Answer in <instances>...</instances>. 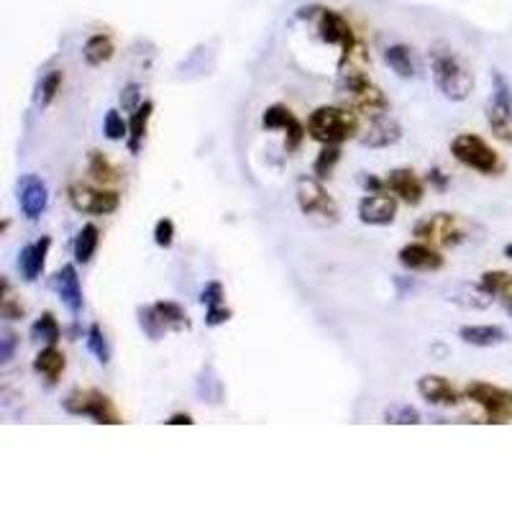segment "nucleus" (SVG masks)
<instances>
[{
    "label": "nucleus",
    "instance_id": "obj_1",
    "mask_svg": "<svg viewBox=\"0 0 512 512\" xmlns=\"http://www.w3.org/2000/svg\"><path fill=\"white\" fill-rule=\"evenodd\" d=\"M308 134L323 147H339L359 134V116L346 108L320 105L308 118Z\"/></svg>",
    "mask_w": 512,
    "mask_h": 512
},
{
    "label": "nucleus",
    "instance_id": "obj_2",
    "mask_svg": "<svg viewBox=\"0 0 512 512\" xmlns=\"http://www.w3.org/2000/svg\"><path fill=\"white\" fill-rule=\"evenodd\" d=\"M431 70H433V80L436 88L443 93V98L451 103H463L474 90V74L469 73V67L451 50L431 51Z\"/></svg>",
    "mask_w": 512,
    "mask_h": 512
},
{
    "label": "nucleus",
    "instance_id": "obj_3",
    "mask_svg": "<svg viewBox=\"0 0 512 512\" xmlns=\"http://www.w3.org/2000/svg\"><path fill=\"white\" fill-rule=\"evenodd\" d=\"M339 93L354 113L369 118H377L390 111V100L382 93V88H377L364 73H341Z\"/></svg>",
    "mask_w": 512,
    "mask_h": 512
},
{
    "label": "nucleus",
    "instance_id": "obj_4",
    "mask_svg": "<svg viewBox=\"0 0 512 512\" xmlns=\"http://www.w3.org/2000/svg\"><path fill=\"white\" fill-rule=\"evenodd\" d=\"M294 197H297V208L308 220H313L316 225H336L339 223V205L336 200L328 195V190L320 185L317 177H297L294 182Z\"/></svg>",
    "mask_w": 512,
    "mask_h": 512
},
{
    "label": "nucleus",
    "instance_id": "obj_5",
    "mask_svg": "<svg viewBox=\"0 0 512 512\" xmlns=\"http://www.w3.org/2000/svg\"><path fill=\"white\" fill-rule=\"evenodd\" d=\"M451 154L456 162H462L463 167L482 172V174H500L505 170L500 154L477 134H459L451 141Z\"/></svg>",
    "mask_w": 512,
    "mask_h": 512
},
{
    "label": "nucleus",
    "instance_id": "obj_6",
    "mask_svg": "<svg viewBox=\"0 0 512 512\" xmlns=\"http://www.w3.org/2000/svg\"><path fill=\"white\" fill-rule=\"evenodd\" d=\"M62 408L70 415L93 417V423L98 425H121L123 423L113 400L100 390H73L62 400Z\"/></svg>",
    "mask_w": 512,
    "mask_h": 512
},
{
    "label": "nucleus",
    "instance_id": "obj_7",
    "mask_svg": "<svg viewBox=\"0 0 512 512\" xmlns=\"http://www.w3.org/2000/svg\"><path fill=\"white\" fill-rule=\"evenodd\" d=\"M487 121L500 141L512 144V88L502 73H492V98L487 105Z\"/></svg>",
    "mask_w": 512,
    "mask_h": 512
},
{
    "label": "nucleus",
    "instance_id": "obj_8",
    "mask_svg": "<svg viewBox=\"0 0 512 512\" xmlns=\"http://www.w3.org/2000/svg\"><path fill=\"white\" fill-rule=\"evenodd\" d=\"M466 397L485 410L487 423H512V392L502 390L489 382H469Z\"/></svg>",
    "mask_w": 512,
    "mask_h": 512
},
{
    "label": "nucleus",
    "instance_id": "obj_9",
    "mask_svg": "<svg viewBox=\"0 0 512 512\" xmlns=\"http://www.w3.org/2000/svg\"><path fill=\"white\" fill-rule=\"evenodd\" d=\"M415 236L417 241H425L431 246H459L466 239V231H463V223L451 213H436V216H428V218L417 220L415 223Z\"/></svg>",
    "mask_w": 512,
    "mask_h": 512
},
{
    "label": "nucleus",
    "instance_id": "obj_10",
    "mask_svg": "<svg viewBox=\"0 0 512 512\" xmlns=\"http://www.w3.org/2000/svg\"><path fill=\"white\" fill-rule=\"evenodd\" d=\"M67 200L77 213H90V216H111L118 210L121 197L113 190H103V187H90V185H70L67 190Z\"/></svg>",
    "mask_w": 512,
    "mask_h": 512
},
{
    "label": "nucleus",
    "instance_id": "obj_11",
    "mask_svg": "<svg viewBox=\"0 0 512 512\" xmlns=\"http://www.w3.org/2000/svg\"><path fill=\"white\" fill-rule=\"evenodd\" d=\"M317 34H320V39L325 44L341 47V57H346L348 51H354L359 47L351 24L333 8H317Z\"/></svg>",
    "mask_w": 512,
    "mask_h": 512
},
{
    "label": "nucleus",
    "instance_id": "obj_12",
    "mask_svg": "<svg viewBox=\"0 0 512 512\" xmlns=\"http://www.w3.org/2000/svg\"><path fill=\"white\" fill-rule=\"evenodd\" d=\"M262 126L267 131H274V128L285 131V149L287 151L300 149V144L305 141V134H308V126H302V123L297 121L293 111L285 108V105H269L267 111H264V116H262Z\"/></svg>",
    "mask_w": 512,
    "mask_h": 512
},
{
    "label": "nucleus",
    "instance_id": "obj_13",
    "mask_svg": "<svg viewBox=\"0 0 512 512\" xmlns=\"http://www.w3.org/2000/svg\"><path fill=\"white\" fill-rule=\"evenodd\" d=\"M19 203L21 210L28 220H39L42 213L50 205V187L42 177L36 174H26L24 180L19 182Z\"/></svg>",
    "mask_w": 512,
    "mask_h": 512
},
{
    "label": "nucleus",
    "instance_id": "obj_14",
    "mask_svg": "<svg viewBox=\"0 0 512 512\" xmlns=\"http://www.w3.org/2000/svg\"><path fill=\"white\" fill-rule=\"evenodd\" d=\"M417 394L436 408H456L462 402V392L440 374H423L417 379Z\"/></svg>",
    "mask_w": 512,
    "mask_h": 512
},
{
    "label": "nucleus",
    "instance_id": "obj_15",
    "mask_svg": "<svg viewBox=\"0 0 512 512\" xmlns=\"http://www.w3.org/2000/svg\"><path fill=\"white\" fill-rule=\"evenodd\" d=\"M400 139H402V126L397 118H392L390 113H382V116L371 118L369 126L362 131V136H359L362 147L369 149L394 147Z\"/></svg>",
    "mask_w": 512,
    "mask_h": 512
},
{
    "label": "nucleus",
    "instance_id": "obj_16",
    "mask_svg": "<svg viewBox=\"0 0 512 512\" xmlns=\"http://www.w3.org/2000/svg\"><path fill=\"white\" fill-rule=\"evenodd\" d=\"M397 262L408 271H439L443 267V256H440L439 248L425 244V241L402 246L397 251Z\"/></svg>",
    "mask_w": 512,
    "mask_h": 512
},
{
    "label": "nucleus",
    "instance_id": "obj_17",
    "mask_svg": "<svg viewBox=\"0 0 512 512\" xmlns=\"http://www.w3.org/2000/svg\"><path fill=\"white\" fill-rule=\"evenodd\" d=\"M356 213L364 225H390L397 218V200L385 193H374L359 200Z\"/></svg>",
    "mask_w": 512,
    "mask_h": 512
},
{
    "label": "nucleus",
    "instance_id": "obj_18",
    "mask_svg": "<svg viewBox=\"0 0 512 512\" xmlns=\"http://www.w3.org/2000/svg\"><path fill=\"white\" fill-rule=\"evenodd\" d=\"M54 287L59 293L62 305L73 313L74 317L82 313L85 308V297H82V285H80V277H77V267L74 264H65L54 274Z\"/></svg>",
    "mask_w": 512,
    "mask_h": 512
},
{
    "label": "nucleus",
    "instance_id": "obj_19",
    "mask_svg": "<svg viewBox=\"0 0 512 512\" xmlns=\"http://www.w3.org/2000/svg\"><path fill=\"white\" fill-rule=\"evenodd\" d=\"M385 185H387V190H390L392 195H397L402 203H408V205H420L423 195H425L423 180H420L413 170H405V167L392 170L390 174L385 177Z\"/></svg>",
    "mask_w": 512,
    "mask_h": 512
},
{
    "label": "nucleus",
    "instance_id": "obj_20",
    "mask_svg": "<svg viewBox=\"0 0 512 512\" xmlns=\"http://www.w3.org/2000/svg\"><path fill=\"white\" fill-rule=\"evenodd\" d=\"M51 239L50 236H42L39 241L34 244H26L19 254V271L24 277L26 282H36L44 271V264H47V254H50Z\"/></svg>",
    "mask_w": 512,
    "mask_h": 512
},
{
    "label": "nucleus",
    "instance_id": "obj_21",
    "mask_svg": "<svg viewBox=\"0 0 512 512\" xmlns=\"http://www.w3.org/2000/svg\"><path fill=\"white\" fill-rule=\"evenodd\" d=\"M65 369H67V359H65V354L57 348V343H47V346L36 354V359H34V371L42 374L50 387H54V385L59 382V377L65 374Z\"/></svg>",
    "mask_w": 512,
    "mask_h": 512
},
{
    "label": "nucleus",
    "instance_id": "obj_22",
    "mask_svg": "<svg viewBox=\"0 0 512 512\" xmlns=\"http://www.w3.org/2000/svg\"><path fill=\"white\" fill-rule=\"evenodd\" d=\"M459 339L469 346H477V348H492V346L508 341V331L500 325H462Z\"/></svg>",
    "mask_w": 512,
    "mask_h": 512
},
{
    "label": "nucleus",
    "instance_id": "obj_23",
    "mask_svg": "<svg viewBox=\"0 0 512 512\" xmlns=\"http://www.w3.org/2000/svg\"><path fill=\"white\" fill-rule=\"evenodd\" d=\"M151 113H154V103L151 100H144L134 113H131V121H128V151L131 154H139L141 151V144L147 139V128L149 121H151Z\"/></svg>",
    "mask_w": 512,
    "mask_h": 512
},
{
    "label": "nucleus",
    "instance_id": "obj_24",
    "mask_svg": "<svg viewBox=\"0 0 512 512\" xmlns=\"http://www.w3.org/2000/svg\"><path fill=\"white\" fill-rule=\"evenodd\" d=\"M385 62H387V67H390L392 73L397 74V77H402V80H410L417 74V59H415V54L410 47H405V44H392L385 50Z\"/></svg>",
    "mask_w": 512,
    "mask_h": 512
},
{
    "label": "nucleus",
    "instance_id": "obj_25",
    "mask_svg": "<svg viewBox=\"0 0 512 512\" xmlns=\"http://www.w3.org/2000/svg\"><path fill=\"white\" fill-rule=\"evenodd\" d=\"M113 54H116V44H113V39H111L108 34L90 36V39L85 42V47H82V57H85V62H88L90 67H100V65L111 62Z\"/></svg>",
    "mask_w": 512,
    "mask_h": 512
},
{
    "label": "nucleus",
    "instance_id": "obj_26",
    "mask_svg": "<svg viewBox=\"0 0 512 512\" xmlns=\"http://www.w3.org/2000/svg\"><path fill=\"white\" fill-rule=\"evenodd\" d=\"M100 244V231L96 223H88L80 228L77 239H74V262L77 264H90V259L96 256Z\"/></svg>",
    "mask_w": 512,
    "mask_h": 512
},
{
    "label": "nucleus",
    "instance_id": "obj_27",
    "mask_svg": "<svg viewBox=\"0 0 512 512\" xmlns=\"http://www.w3.org/2000/svg\"><path fill=\"white\" fill-rule=\"evenodd\" d=\"M479 285L487 290L492 297L502 300L505 305L512 302V274L510 271H502V269H492V271H485Z\"/></svg>",
    "mask_w": 512,
    "mask_h": 512
},
{
    "label": "nucleus",
    "instance_id": "obj_28",
    "mask_svg": "<svg viewBox=\"0 0 512 512\" xmlns=\"http://www.w3.org/2000/svg\"><path fill=\"white\" fill-rule=\"evenodd\" d=\"M88 174L93 177V182H98L100 187L105 185H116L121 177H118V170L108 162V157H103L100 151H90L88 157Z\"/></svg>",
    "mask_w": 512,
    "mask_h": 512
},
{
    "label": "nucleus",
    "instance_id": "obj_29",
    "mask_svg": "<svg viewBox=\"0 0 512 512\" xmlns=\"http://www.w3.org/2000/svg\"><path fill=\"white\" fill-rule=\"evenodd\" d=\"M136 317H139V328L147 333L151 341H159V339L170 331L167 323L159 316L157 305H141V308H136Z\"/></svg>",
    "mask_w": 512,
    "mask_h": 512
},
{
    "label": "nucleus",
    "instance_id": "obj_30",
    "mask_svg": "<svg viewBox=\"0 0 512 512\" xmlns=\"http://www.w3.org/2000/svg\"><path fill=\"white\" fill-rule=\"evenodd\" d=\"M62 82H65V73L62 70H51L42 77V82L36 85V105L47 108L54 103V98L59 96L62 90Z\"/></svg>",
    "mask_w": 512,
    "mask_h": 512
},
{
    "label": "nucleus",
    "instance_id": "obj_31",
    "mask_svg": "<svg viewBox=\"0 0 512 512\" xmlns=\"http://www.w3.org/2000/svg\"><path fill=\"white\" fill-rule=\"evenodd\" d=\"M85 341H88V348H90V354L98 359V364H111V343L105 339V333H103V328H100L98 323H93L90 328H88V336H85Z\"/></svg>",
    "mask_w": 512,
    "mask_h": 512
},
{
    "label": "nucleus",
    "instance_id": "obj_32",
    "mask_svg": "<svg viewBox=\"0 0 512 512\" xmlns=\"http://www.w3.org/2000/svg\"><path fill=\"white\" fill-rule=\"evenodd\" d=\"M154 305H157L159 316L167 323L170 331H180V328H187V325H190L187 313L182 310V305H177V302H172V300H159V302H154Z\"/></svg>",
    "mask_w": 512,
    "mask_h": 512
},
{
    "label": "nucleus",
    "instance_id": "obj_33",
    "mask_svg": "<svg viewBox=\"0 0 512 512\" xmlns=\"http://www.w3.org/2000/svg\"><path fill=\"white\" fill-rule=\"evenodd\" d=\"M31 336H34L36 341L57 343L59 341V336H62V328H59L57 317L51 316V313H44V316L31 325Z\"/></svg>",
    "mask_w": 512,
    "mask_h": 512
},
{
    "label": "nucleus",
    "instance_id": "obj_34",
    "mask_svg": "<svg viewBox=\"0 0 512 512\" xmlns=\"http://www.w3.org/2000/svg\"><path fill=\"white\" fill-rule=\"evenodd\" d=\"M339 162H341V149L323 147L320 149V154L316 157V162H313V174H316L317 180H325V177L333 174Z\"/></svg>",
    "mask_w": 512,
    "mask_h": 512
},
{
    "label": "nucleus",
    "instance_id": "obj_35",
    "mask_svg": "<svg viewBox=\"0 0 512 512\" xmlns=\"http://www.w3.org/2000/svg\"><path fill=\"white\" fill-rule=\"evenodd\" d=\"M103 134H105L111 141L128 139V123H126V118L121 116V111L111 108V111L105 113V118H103Z\"/></svg>",
    "mask_w": 512,
    "mask_h": 512
},
{
    "label": "nucleus",
    "instance_id": "obj_36",
    "mask_svg": "<svg viewBox=\"0 0 512 512\" xmlns=\"http://www.w3.org/2000/svg\"><path fill=\"white\" fill-rule=\"evenodd\" d=\"M385 423L392 425H417L420 423V413L415 410L413 405H394L385 413Z\"/></svg>",
    "mask_w": 512,
    "mask_h": 512
},
{
    "label": "nucleus",
    "instance_id": "obj_37",
    "mask_svg": "<svg viewBox=\"0 0 512 512\" xmlns=\"http://www.w3.org/2000/svg\"><path fill=\"white\" fill-rule=\"evenodd\" d=\"M223 300H225V290H223L220 282H208L203 287V293H200V302L205 305V310L208 308H218V305H223Z\"/></svg>",
    "mask_w": 512,
    "mask_h": 512
},
{
    "label": "nucleus",
    "instance_id": "obj_38",
    "mask_svg": "<svg viewBox=\"0 0 512 512\" xmlns=\"http://www.w3.org/2000/svg\"><path fill=\"white\" fill-rule=\"evenodd\" d=\"M154 244L162 246V248H170L174 244V223L170 218L157 220V225H154Z\"/></svg>",
    "mask_w": 512,
    "mask_h": 512
},
{
    "label": "nucleus",
    "instance_id": "obj_39",
    "mask_svg": "<svg viewBox=\"0 0 512 512\" xmlns=\"http://www.w3.org/2000/svg\"><path fill=\"white\" fill-rule=\"evenodd\" d=\"M141 103H144V100H141V88H139L136 82H131V85H126V88H123V93H121L123 111H136Z\"/></svg>",
    "mask_w": 512,
    "mask_h": 512
},
{
    "label": "nucleus",
    "instance_id": "obj_40",
    "mask_svg": "<svg viewBox=\"0 0 512 512\" xmlns=\"http://www.w3.org/2000/svg\"><path fill=\"white\" fill-rule=\"evenodd\" d=\"M231 308H225V305H218V308H208L205 310V325L208 328H218L223 323H228L231 320Z\"/></svg>",
    "mask_w": 512,
    "mask_h": 512
},
{
    "label": "nucleus",
    "instance_id": "obj_41",
    "mask_svg": "<svg viewBox=\"0 0 512 512\" xmlns=\"http://www.w3.org/2000/svg\"><path fill=\"white\" fill-rule=\"evenodd\" d=\"M19 346V336L13 331H3V339H0V362L8 364L13 359V351Z\"/></svg>",
    "mask_w": 512,
    "mask_h": 512
},
{
    "label": "nucleus",
    "instance_id": "obj_42",
    "mask_svg": "<svg viewBox=\"0 0 512 512\" xmlns=\"http://www.w3.org/2000/svg\"><path fill=\"white\" fill-rule=\"evenodd\" d=\"M362 187H364L369 195H374V193H385V190H387L385 180H379V177H374V174H362Z\"/></svg>",
    "mask_w": 512,
    "mask_h": 512
},
{
    "label": "nucleus",
    "instance_id": "obj_43",
    "mask_svg": "<svg viewBox=\"0 0 512 512\" xmlns=\"http://www.w3.org/2000/svg\"><path fill=\"white\" fill-rule=\"evenodd\" d=\"M428 182H431V185H433L436 190H440V193H443V190L448 187V177H446V174H443V172H440L439 167H433V170L428 172Z\"/></svg>",
    "mask_w": 512,
    "mask_h": 512
},
{
    "label": "nucleus",
    "instance_id": "obj_44",
    "mask_svg": "<svg viewBox=\"0 0 512 512\" xmlns=\"http://www.w3.org/2000/svg\"><path fill=\"white\" fill-rule=\"evenodd\" d=\"M195 420H193V415H187V413H177V415H172L170 420H167V425H193Z\"/></svg>",
    "mask_w": 512,
    "mask_h": 512
},
{
    "label": "nucleus",
    "instance_id": "obj_45",
    "mask_svg": "<svg viewBox=\"0 0 512 512\" xmlns=\"http://www.w3.org/2000/svg\"><path fill=\"white\" fill-rule=\"evenodd\" d=\"M505 256H508V259H512V244L505 246Z\"/></svg>",
    "mask_w": 512,
    "mask_h": 512
},
{
    "label": "nucleus",
    "instance_id": "obj_46",
    "mask_svg": "<svg viewBox=\"0 0 512 512\" xmlns=\"http://www.w3.org/2000/svg\"><path fill=\"white\" fill-rule=\"evenodd\" d=\"M508 310H510V316H512V302H510V305H508Z\"/></svg>",
    "mask_w": 512,
    "mask_h": 512
}]
</instances>
